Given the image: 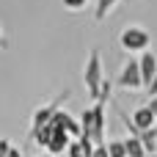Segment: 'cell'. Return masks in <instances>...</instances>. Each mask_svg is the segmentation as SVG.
I'll list each match as a JSON object with an SVG mask.
<instances>
[{
    "instance_id": "cell-12",
    "label": "cell",
    "mask_w": 157,
    "mask_h": 157,
    "mask_svg": "<svg viewBox=\"0 0 157 157\" xmlns=\"http://www.w3.org/2000/svg\"><path fill=\"white\" fill-rule=\"evenodd\" d=\"M108 155H110V157H127L124 141H110V144H108Z\"/></svg>"
},
{
    "instance_id": "cell-20",
    "label": "cell",
    "mask_w": 157,
    "mask_h": 157,
    "mask_svg": "<svg viewBox=\"0 0 157 157\" xmlns=\"http://www.w3.org/2000/svg\"><path fill=\"white\" fill-rule=\"evenodd\" d=\"M6 157H22V152H19V149H8V155Z\"/></svg>"
},
{
    "instance_id": "cell-5",
    "label": "cell",
    "mask_w": 157,
    "mask_h": 157,
    "mask_svg": "<svg viewBox=\"0 0 157 157\" xmlns=\"http://www.w3.org/2000/svg\"><path fill=\"white\" fill-rule=\"evenodd\" d=\"M66 97H69V91H63V94H61L55 102H50L47 108H39V110L33 113V130H36V127H41V124H47V121L52 119V113L61 108V102H66Z\"/></svg>"
},
{
    "instance_id": "cell-11",
    "label": "cell",
    "mask_w": 157,
    "mask_h": 157,
    "mask_svg": "<svg viewBox=\"0 0 157 157\" xmlns=\"http://www.w3.org/2000/svg\"><path fill=\"white\" fill-rule=\"evenodd\" d=\"M138 138L144 141V149H146V152H155V146H157V130H155V127H149V130H138Z\"/></svg>"
},
{
    "instance_id": "cell-19",
    "label": "cell",
    "mask_w": 157,
    "mask_h": 157,
    "mask_svg": "<svg viewBox=\"0 0 157 157\" xmlns=\"http://www.w3.org/2000/svg\"><path fill=\"white\" fill-rule=\"evenodd\" d=\"M149 108H152V113H155V121H157V94L152 97V102H149Z\"/></svg>"
},
{
    "instance_id": "cell-14",
    "label": "cell",
    "mask_w": 157,
    "mask_h": 157,
    "mask_svg": "<svg viewBox=\"0 0 157 157\" xmlns=\"http://www.w3.org/2000/svg\"><path fill=\"white\" fill-rule=\"evenodd\" d=\"M113 3H116V0H99V6H97V19H105L108 11L113 8Z\"/></svg>"
},
{
    "instance_id": "cell-22",
    "label": "cell",
    "mask_w": 157,
    "mask_h": 157,
    "mask_svg": "<svg viewBox=\"0 0 157 157\" xmlns=\"http://www.w3.org/2000/svg\"><path fill=\"white\" fill-rule=\"evenodd\" d=\"M41 157H50V155H41Z\"/></svg>"
},
{
    "instance_id": "cell-2",
    "label": "cell",
    "mask_w": 157,
    "mask_h": 157,
    "mask_svg": "<svg viewBox=\"0 0 157 157\" xmlns=\"http://www.w3.org/2000/svg\"><path fill=\"white\" fill-rule=\"evenodd\" d=\"M99 83H102V61H99V52H91L88 66H86V86L94 99H99V91H102Z\"/></svg>"
},
{
    "instance_id": "cell-21",
    "label": "cell",
    "mask_w": 157,
    "mask_h": 157,
    "mask_svg": "<svg viewBox=\"0 0 157 157\" xmlns=\"http://www.w3.org/2000/svg\"><path fill=\"white\" fill-rule=\"evenodd\" d=\"M144 157H157V155H155V152H149V155H144Z\"/></svg>"
},
{
    "instance_id": "cell-1",
    "label": "cell",
    "mask_w": 157,
    "mask_h": 157,
    "mask_svg": "<svg viewBox=\"0 0 157 157\" xmlns=\"http://www.w3.org/2000/svg\"><path fill=\"white\" fill-rule=\"evenodd\" d=\"M80 135H86V138H91V141L102 144V138H105V97H99V99H97V105H94L91 110H86V113H83Z\"/></svg>"
},
{
    "instance_id": "cell-15",
    "label": "cell",
    "mask_w": 157,
    "mask_h": 157,
    "mask_svg": "<svg viewBox=\"0 0 157 157\" xmlns=\"http://www.w3.org/2000/svg\"><path fill=\"white\" fill-rule=\"evenodd\" d=\"M88 157H110L108 155V146H105V144H99V146H94V149H91V155Z\"/></svg>"
},
{
    "instance_id": "cell-7",
    "label": "cell",
    "mask_w": 157,
    "mask_h": 157,
    "mask_svg": "<svg viewBox=\"0 0 157 157\" xmlns=\"http://www.w3.org/2000/svg\"><path fill=\"white\" fill-rule=\"evenodd\" d=\"M69 141H72V135H69L66 130H61V127H52V135H50V144H47V149H50L52 155H61V152L69 146Z\"/></svg>"
},
{
    "instance_id": "cell-4",
    "label": "cell",
    "mask_w": 157,
    "mask_h": 157,
    "mask_svg": "<svg viewBox=\"0 0 157 157\" xmlns=\"http://www.w3.org/2000/svg\"><path fill=\"white\" fill-rule=\"evenodd\" d=\"M119 86L121 88H144V77H141V66L138 61H127L121 75H119Z\"/></svg>"
},
{
    "instance_id": "cell-17",
    "label": "cell",
    "mask_w": 157,
    "mask_h": 157,
    "mask_svg": "<svg viewBox=\"0 0 157 157\" xmlns=\"http://www.w3.org/2000/svg\"><path fill=\"white\" fill-rule=\"evenodd\" d=\"M8 149H11V144H8L6 138H0V157H6V155H8Z\"/></svg>"
},
{
    "instance_id": "cell-13",
    "label": "cell",
    "mask_w": 157,
    "mask_h": 157,
    "mask_svg": "<svg viewBox=\"0 0 157 157\" xmlns=\"http://www.w3.org/2000/svg\"><path fill=\"white\" fill-rule=\"evenodd\" d=\"M66 152H69V157H88V152H86L83 144H80V138H77V141H69Z\"/></svg>"
},
{
    "instance_id": "cell-10",
    "label": "cell",
    "mask_w": 157,
    "mask_h": 157,
    "mask_svg": "<svg viewBox=\"0 0 157 157\" xmlns=\"http://www.w3.org/2000/svg\"><path fill=\"white\" fill-rule=\"evenodd\" d=\"M130 127H132V121H130ZM124 146H127V157H144V155H146L144 141L138 138V130H135V127H132V135L124 138Z\"/></svg>"
},
{
    "instance_id": "cell-6",
    "label": "cell",
    "mask_w": 157,
    "mask_h": 157,
    "mask_svg": "<svg viewBox=\"0 0 157 157\" xmlns=\"http://www.w3.org/2000/svg\"><path fill=\"white\" fill-rule=\"evenodd\" d=\"M50 124H52V127H61V130H66V132H69V135H75V138L80 135V124H77V121H75V119H72L69 113H63L61 108H58V110L52 113Z\"/></svg>"
},
{
    "instance_id": "cell-8",
    "label": "cell",
    "mask_w": 157,
    "mask_h": 157,
    "mask_svg": "<svg viewBox=\"0 0 157 157\" xmlns=\"http://www.w3.org/2000/svg\"><path fill=\"white\" fill-rule=\"evenodd\" d=\"M130 121H132L135 130H149V127H155V113H152V108L146 105V108H138Z\"/></svg>"
},
{
    "instance_id": "cell-3",
    "label": "cell",
    "mask_w": 157,
    "mask_h": 157,
    "mask_svg": "<svg viewBox=\"0 0 157 157\" xmlns=\"http://www.w3.org/2000/svg\"><path fill=\"white\" fill-rule=\"evenodd\" d=\"M121 47L130 50V52H144L149 47V33L144 28H127L121 33Z\"/></svg>"
},
{
    "instance_id": "cell-16",
    "label": "cell",
    "mask_w": 157,
    "mask_h": 157,
    "mask_svg": "<svg viewBox=\"0 0 157 157\" xmlns=\"http://www.w3.org/2000/svg\"><path fill=\"white\" fill-rule=\"evenodd\" d=\"M86 3H88V0H63V6H66V8H83Z\"/></svg>"
},
{
    "instance_id": "cell-18",
    "label": "cell",
    "mask_w": 157,
    "mask_h": 157,
    "mask_svg": "<svg viewBox=\"0 0 157 157\" xmlns=\"http://www.w3.org/2000/svg\"><path fill=\"white\" fill-rule=\"evenodd\" d=\"M146 88H149V94H152V97L157 94V72H155V77H152V83H149Z\"/></svg>"
},
{
    "instance_id": "cell-23",
    "label": "cell",
    "mask_w": 157,
    "mask_h": 157,
    "mask_svg": "<svg viewBox=\"0 0 157 157\" xmlns=\"http://www.w3.org/2000/svg\"><path fill=\"white\" fill-rule=\"evenodd\" d=\"M0 44H3V39H0Z\"/></svg>"
},
{
    "instance_id": "cell-9",
    "label": "cell",
    "mask_w": 157,
    "mask_h": 157,
    "mask_svg": "<svg viewBox=\"0 0 157 157\" xmlns=\"http://www.w3.org/2000/svg\"><path fill=\"white\" fill-rule=\"evenodd\" d=\"M138 66H141L144 86H149V83H152V77H155V72H157V58L152 55V52H144V58L138 61Z\"/></svg>"
}]
</instances>
